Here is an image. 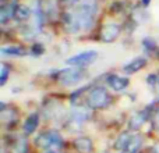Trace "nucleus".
<instances>
[{"mask_svg":"<svg viewBox=\"0 0 159 153\" xmlns=\"http://www.w3.org/2000/svg\"><path fill=\"white\" fill-rule=\"evenodd\" d=\"M96 13H98L96 0H81L74 10L67 11L63 15L64 28L71 33L91 29L95 24Z\"/></svg>","mask_w":159,"mask_h":153,"instance_id":"obj_1","label":"nucleus"},{"mask_svg":"<svg viewBox=\"0 0 159 153\" xmlns=\"http://www.w3.org/2000/svg\"><path fill=\"white\" fill-rule=\"evenodd\" d=\"M87 104L89 109H105L110 104V96L103 86H95L88 92Z\"/></svg>","mask_w":159,"mask_h":153,"instance_id":"obj_2","label":"nucleus"},{"mask_svg":"<svg viewBox=\"0 0 159 153\" xmlns=\"http://www.w3.org/2000/svg\"><path fill=\"white\" fill-rule=\"evenodd\" d=\"M85 78V72L82 68L77 67H70L66 70H60L59 74L56 75V79L64 86H70V85H77L82 79Z\"/></svg>","mask_w":159,"mask_h":153,"instance_id":"obj_3","label":"nucleus"},{"mask_svg":"<svg viewBox=\"0 0 159 153\" xmlns=\"http://www.w3.org/2000/svg\"><path fill=\"white\" fill-rule=\"evenodd\" d=\"M36 145L42 149H60L63 146V138L57 131H46L36 138Z\"/></svg>","mask_w":159,"mask_h":153,"instance_id":"obj_4","label":"nucleus"},{"mask_svg":"<svg viewBox=\"0 0 159 153\" xmlns=\"http://www.w3.org/2000/svg\"><path fill=\"white\" fill-rule=\"evenodd\" d=\"M96 59H98V52H95V50H85L82 53H78V55L69 57L66 60V64L70 67L84 68V67L91 66L92 63H95Z\"/></svg>","mask_w":159,"mask_h":153,"instance_id":"obj_5","label":"nucleus"},{"mask_svg":"<svg viewBox=\"0 0 159 153\" xmlns=\"http://www.w3.org/2000/svg\"><path fill=\"white\" fill-rule=\"evenodd\" d=\"M121 32V28L119 24L116 22H107L102 27L101 32H99V39H101L103 43H112L116 39L119 38Z\"/></svg>","mask_w":159,"mask_h":153,"instance_id":"obj_6","label":"nucleus"},{"mask_svg":"<svg viewBox=\"0 0 159 153\" xmlns=\"http://www.w3.org/2000/svg\"><path fill=\"white\" fill-rule=\"evenodd\" d=\"M106 84L116 92H121L124 90L130 84V79L127 76L117 75V74H109L106 76Z\"/></svg>","mask_w":159,"mask_h":153,"instance_id":"obj_7","label":"nucleus"},{"mask_svg":"<svg viewBox=\"0 0 159 153\" xmlns=\"http://www.w3.org/2000/svg\"><path fill=\"white\" fill-rule=\"evenodd\" d=\"M91 117V113L85 107H74L70 114V124L75 127H80L81 124H84L85 121H88Z\"/></svg>","mask_w":159,"mask_h":153,"instance_id":"obj_8","label":"nucleus"},{"mask_svg":"<svg viewBox=\"0 0 159 153\" xmlns=\"http://www.w3.org/2000/svg\"><path fill=\"white\" fill-rule=\"evenodd\" d=\"M147 66V59L145 57H135L134 60L129 61L126 66L123 67V71L126 74H134V72L143 70Z\"/></svg>","mask_w":159,"mask_h":153,"instance_id":"obj_9","label":"nucleus"},{"mask_svg":"<svg viewBox=\"0 0 159 153\" xmlns=\"http://www.w3.org/2000/svg\"><path fill=\"white\" fill-rule=\"evenodd\" d=\"M147 117H148L147 111H138V113H135V114H133L131 118H130V121H129V128L131 129V131L140 129L141 127L147 123V120H148Z\"/></svg>","mask_w":159,"mask_h":153,"instance_id":"obj_10","label":"nucleus"},{"mask_svg":"<svg viewBox=\"0 0 159 153\" xmlns=\"http://www.w3.org/2000/svg\"><path fill=\"white\" fill-rule=\"evenodd\" d=\"M14 18L18 22H22V24H27V22L31 21L32 18V10L30 7L24 4H18L16 8V14H14Z\"/></svg>","mask_w":159,"mask_h":153,"instance_id":"obj_11","label":"nucleus"},{"mask_svg":"<svg viewBox=\"0 0 159 153\" xmlns=\"http://www.w3.org/2000/svg\"><path fill=\"white\" fill-rule=\"evenodd\" d=\"M16 8L17 4L16 2H8L7 4H3V7L0 8V22L6 24L7 21H10L16 14Z\"/></svg>","mask_w":159,"mask_h":153,"instance_id":"obj_12","label":"nucleus"},{"mask_svg":"<svg viewBox=\"0 0 159 153\" xmlns=\"http://www.w3.org/2000/svg\"><path fill=\"white\" fill-rule=\"evenodd\" d=\"M74 148L81 153H91L93 151V143L91 141V138L80 137L74 141Z\"/></svg>","mask_w":159,"mask_h":153,"instance_id":"obj_13","label":"nucleus"},{"mask_svg":"<svg viewBox=\"0 0 159 153\" xmlns=\"http://www.w3.org/2000/svg\"><path fill=\"white\" fill-rule=\"evenodd\" d=\"M38 125H39V114L38 113H32V114L28 116V118L24 123V132L27 135L34 134V131L38 128Z\"/></svg>","mask_w":159,"mask_h":153,"instance_id":"obj_14","label":"nucleus"},{"mask_svg":"<svg viewBox=\"0 0 159 153\" xmlns=\"http://www.w3.org/2000/svg\"><path fill=\"white\" fill-rule=\"evenodd\" d=\"M0 55H2L3 57H7V56H11V57H21V56L27 55V52L20 46H4L0 49Z\"/></svg>","mask_w":159,"mask_h":153,"instance_id":"obj_15","label":"nucleus"},{"mask_svg":"<svg viewBox=\"0 0 159 153\" xmlns=\"http://www.w3.org/2000/svg\"><path fill=\"white\" fill-rule=\"evenodd\" d=\"M131 137H133V134H130V132H124V134H121L120 137L117 138V141H116L115 148L117 149V151H120V152H121V151H123V149L127 146V143L130 142Z\"/></svg>","mask_w":159,"mask_h":153,"instance_id":"obj_16","label":"nucleus"},{"mask_svg":"<svg viewBox=\"0 0 159 153\" xmlns=\"http://www.w3.org/2000/svg\"><path fill=\"white\" fill-rule=\"evenodd\" d=\"M143 46H144V49H145L147 52H151V53H158V50H159L158 49V45L155 43L151 38L143 39Z\"/></svg>","mask_w":159,"mask_h":153,"instance_id":"obj_17","label":"nucleus"},{"mask_svg":"<svg viewBox=\"0 0 159 153\" xmlns=\"http://www.w3.org/2000/svg\"><path fill=\"white\" fill-rule=\"evenodd\" d=\"M28 152V145L25 139H18V142L14 146V153H27Z\"/></svg>","mask_w":159,"mask_h":153,"instance_id":"obj_18","label":"nucleus"},{"mask_svg":"<svg viewBox=\"0 0 159 153\" xmlns=\"http://www.w3.org/2000/svg\"><path fill=\"white\" fill-rule=\"evenodd\" d=\"M8 74H10V68H8L6 64H3L2 70H0V85H2V86H4L6 82H7Z\"/></svg>","mask_w":159,"mask_h":153,"instance_id":"obj_19","label":"nucleus"},{"mask_svg":"<svg viewBox=\"0 0 159 153\" xmlns=\"http://www.w3.org/2000/svg\"><path fill=\"white\" fill-rule=\"evenodd\" d=\"M31 50H32V55H35V56H41L42 53H43V47H42V45H39V43L34 45Z\"/></svg>","mask_w":159,"mask_h":153,"instance_id":"obj_20","label":"nucleus"},{"mask_svg":"<svg viewBox=\"0 0 159 153\" xmlns=\"http://www.w3.org/2000/svg\"><path fill=\"white\" fill-rule=\"evenodd\" d=\"M154 121H155V127H157V129L159 131V109L155 111V117H154Z\"/></svg>","mask_w":159,"mask_h":153,"instance_id":"obj_21","label":"nucleus"},{"mask_svg":"<svg viewBox=\"0 0 159 153\" xmlns=\"http://www.w3.org/2000/svg\"><path fill=\"white\" fill-rule=\"evenodd\" d=\"M151 153H159V142H158V143H155V145L152 146Z\"/></svg>","mask_w":159,"mask_h":153,"instance_id":"obj_22","label":"nucleus"},{"mask_svg":"<svg viewBox=\"0 0 159 153\" xmlns=\"http://www.w3.org/2000/svg\"><path fill=\"white\" fill-rule=\"evenodd\" d=\"M149 2H151V0H143V4L147 7V6H149Z\"/></svg>","mask_w":159,"mask_h":153,"instance_id":"obj_23","label":"nucleus"},{"mask_svg":"<svg viewBox=\"0 0 159 153\" xmlns=\"http://www.w3.org/2000/svg\"><path fill=\"white\" fill-rule=\"evenodd\" d=\"M63 2H66V3H77L78 0H63Z\"/></svg>","mask_w":159,"mask_h":153,"instance_id":"obj_24","label":"nucleus"},{"mask_svg":"<svg viewBox=\"0 0 159 153\" xmlns=\"http://www.w3.org/2000/svg\"><path fill=\"white\" fill-rule=\"evenodd\" d=\"M48 153H57V152H55V151H52V152H48Z\"/></svg>","mask_w":159,"mask_h":153,"instance_id":"obj_25","label":"nucleus"},{"mask_svg":"<svg viewBox=\"0 0 159 153\" xmlns=\"http://www.w3.org/2000/svg\"><path fill=\"white\" fill-rule=\"evenodd\" d=\"M102 153H109V152H102Z\"/></svg>","mask_w":159,"mask_h":153,"instance_id":"obj_26","label":"nucleus"}]
</instances>
